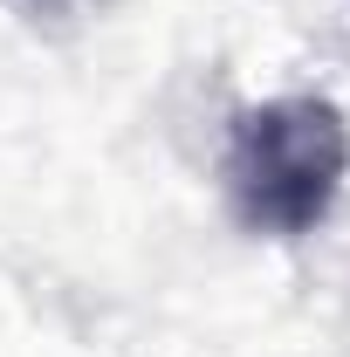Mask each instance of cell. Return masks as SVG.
Returning a JSON list of instances; mask_svg holds the SVG:
<instances>
[{
	"mask_svg": "<svg viewBox=\"0 0 350 357\" xmlns=\"http://www.w3.org/2000/svg\"><path fill=\"white\" fill-rule=\"evenodd\" d=\"M227 206L261 241H303L330 220L350 178V124L330 96H275L227 131Z\"/></svg>",
	"mask_w": 350,
	"mask_h": 357,
	"instance_id": "obj_1",
	"label": "cell"
}]
</instances>
